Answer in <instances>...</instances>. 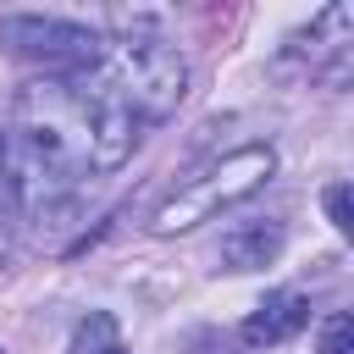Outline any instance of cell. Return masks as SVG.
<instances>
[{"mask_svg":"<svg viewBox=\"0 0 354 354\" xmlns=\"http://www.w3.org/2000/svg\"><path fill=\"white\" fill-rule=\"evenodd\" d=\"M105 348H116V321L111 315H88L72 332V354H105Z\"/></svg>","mask_w":354,"mask_h":354,"instance_id":"obj_7","label":"cell"},{"mask_svg":"<svg viewBox=\"0 0 354 354\" xmlns=\"http://www.w3.org/2000/svg\"><path fill=\"white\" fill-rule=\"evenodd\" d=\"M321 354H354V315L348 310H332L321 321Z\"/></svg>","mask_w":354,"mask_h":354,"instance_id":"obj_8","label":"cell"},{"mask_svg":"<svg viewBox=\"0 0 354 354\" xmlns=\"http://www.w3.org/2000/svg\"><path fill=\"white\" fill-rule=\"evenodd\" d=\"M282 243H288V227L271 221V216H260V221H238L221 238L216 260H221V271H260V266H271L282 254Z\"/></svg>","mask_w":354,"mask_h":354,"instance_id":"obj_6","label":"cell"},{"mask_svg":"<svg viewBox=\"0 0 354 354\" xmlns=\"http://www.w3.org/2000/svg\"><path fill=\"white\" fill-rule=\"evenodd\" d=\"M0 205H11V166H6V133H0Z\"/></svg>","mask_w":354,"mask_h":354,"instance_id":"obj_10","label":"cell"},{"mask_svg":"<svg viewBox=\"0 0 354 354\" xmlns=\"http://www.w3.org/2000/svg\"><path fill=\"white\" fill-rule=\"evenodd\" d=\"M100 77L111 83V94L138 116V122H166L183 94H188V61L177 55V44H166L160 33H127L105 44Z\"/></svg>","mask_w":354,"mask_h":354,"instance_id":"obj_3","label":"cell"},{"mask_svg":"<svg viewBox=\"0 0 354 354\" xmlns=\"http://www.w3.org/2000/svg\"><path fill=\"white\" fill-rule=\"evenodd\" d=\"M277 171V149L271 144H238L227 155H216L210 166H199L194 177H183V188H171L160 199V210L149 216V232L155 238H177V232H194L199 221L243 205L249 194H260Z\"/></svg>","mask_w":354,"mask_h":354,"instance_id":"obj_2","label":"cell"},{"mask_svg":"<svg viewBox=\"0 0 354 354\" xmlns=\"http://www.w3.org/2000/svg\"><path fill=\"white\" fill-rule=\"evenodd\" d=\"M304 326H310V299H304L299 288H277V293H266V299L249 310V321L238 326V337H243L249 348H277V343L299 337Z\"/></svg>","mask_w":354,"mask_h":354,"instance_id":"obj_5","label":"cell"},{"mask_svg":"<svg viewBox=\"0 0 354 354\" xmlns=\"http://www.w3.org/2000/svg\"><path fill=\"white\" fill-rule=\"evenodd\" d=\"M105 354H127V348H122V343H116V348H105Z\"/></svg>","mask_w":354,"mask_h":354,"instance_id":"obj_11","label":"cell"},{"mask_svg":"<svg viewBox=\"0 0 354 354\" xmlns=\"http://www.w3.org/2000/svg\"><path fill=\"white\" fill-rule=\"evenodd\" d=\"M17 155L39 160L44 171L66 183L111 177L133 160L138 149V116L111 94L100 72H72V77H33L11 100V138Z\"/></svg>","mask_w":354,"mask_h":354,"instance_id":"obj_1","label":"cell"},{"mask_svg":"<svg viewBox=\"0 0 354 354\" xmlns=\"http://www.w3.org/2000/svg\"><path fill=\"white\" fill-rule=\"evenodd\" d=\"M0 44L22 61L44 66V77H72V72H100L111 39L88 22H77V17L11 11V17H0Z\"/></svg>","mask_w":354,"mask_h":354,"instance_id":"obj_4","label":"cell"},{"mask_svg":"<svg viewBox=\"0 0 354 354\" xmlns=\"http://www.w3.org/2000/svg\"><path fill=\"white\" fill-rule=\"evenodd\" d=\"M321 199H326V216H332V227H337V232H354V216H348V183H332Z\"/></svg>","mask_w":354,"mask_h":354,"instance_id":"obj_9","label":"cell"},{"mask_svg":"<svg viewBox=\"0 0 354 354\" xmlns=\"http://www.w3.org/2000/svg\"><path fill=\"white\" fill-rule=\"evenodd\" d=\"M0 354H6V348H0Z\"/></svg>","mask_w":354,"mask_h":354,"instance_id":"obj_12","label":"cell"}]
</instances>
